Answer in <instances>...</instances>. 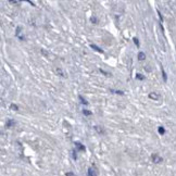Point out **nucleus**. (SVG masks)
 Wrapping results in <instances>:
<instances>
[{"instance_id": "obj_1", "label": "nucleus", "mask_w": 176, "mask_h": 176, "mask_svg": "<svg viewBox=\"0 0 176 176\" xmlns=\"http://www.w3.org/2000/svg\"><path fill=\"white\" fill-rule=\"evenodd\" d=\"M149 98L152 100H159L161 98V96H160V94H158V92H150Z\"/></svg>"}, {"instance_id": "obj_2", "label": "nucleus", "mask_w": 176, "mask_h": 176, "mask_svg": "<svg viewBox=\"0 0 176 176\" xmlns=\"http://www.w3.org/2000/svg\"><path fill=\"white\" fill-rule=\"evenodd\" d=\"M98 173H97V170L95 168H90L88 170V176H97Z\"/></svg>"}, {"instance_id": "obj_3", "label": "nucleus", "mask_w": 176, "mask_h": 176, "mask_svg": "<svg viewBox=\"0 0 176 176\" xmlns=\"http://www.w3.org/2000/svg\"><path fill=\"white\" fill-rule=\"evenodd\" d=\"M152 161L154 163H160V162H162V158H161L160 156H158V154H153Z\"/></svg>"}, {"instance_id": "obj_4", "label": "nucleus", "mask_w": 176, "mask_h": 176, "mask_svg": "<svg viewBox=\"0 0 176 176\" xmlns=\"http://www.w3.org/2000/svg\"><path fill=\"white\" fill-rule=\"evenodd\" d=\"M54 72L57 73L58 75H60V76H62V77H65V76H66V75H65V73L63 72V71H62L61 69H56V70H54Z\"/></svg>"}, {"instance_id": "obj_5", "label": "nucleus", "mask_w": 176, "mask_h": 176, "mask_svg": "<svg viewBox=\"0 0 176 176\" xmlns=\"http://www.w3.org/2000/svg\"><path fill=\"white\" fill-rule=\"evenodd\" d=\"M145 58H146V56H145L144 52H139V54H138V60H139V61L145 60Z\"/></svg>"}, {"instance_id": "obj_6", "label": "nucleus", "mask_w": 176, "mask_h": 176, "mask_svg": "<svg viewBox=\"0 0 176 176\" xmlns=\"http://www.w3.org/2000/svg\"><path fill=\"white\" fill-rule=\"evenodd\" d=\"M95 130L99 133V134H104V130L102 128V127H100V126H95Z\"/></svg>"}, {"instance_id": "obj_7", "label": "nucleus", "mask_w": 176, "mask_h": 176, "mask_svg": "<svg viewBox=\"0 0 176 176\" xmlns=\"http://www.w3.org/2000/svg\"><path fill=\"white\" fill-rule=\"evenodd\" d=\"M90 47H92V49H95V50H96V51H98V52H101V54L103 52V51H102V50L100 49V48H99V47H98V46H96V45H92H92H90Z\"/></svg>"}, {"instance_id": "obj_8", "label": "nucleus", "mask_w": 176, "mask_h": 176, "mask_svg": "<svg viewBox=\"0 0 176 176\" xmlns=\"http://www.w3.org/2000/svg\"><path fill=\"white\" fill-rule=\"evenodd\" d=\"M75 146H76V147H77V148H78L80 150H84V149H85L84 146H82V145L80 144V142H76V144H75Z\"/></svg>"}, {"instance_id": "obj_9", "label": "nucleus", "mask_w": 176, "mask_h": 176, "mask_svg": "<svg viewBox=\"0 0 176 176\" xmlns=\"http://www.w3.org/2000/svg\"><path fill=\"white\" fill-rule=\"evenodd\" d=\"M136 78H137V80H145V76H142V74H136Z\"/></svg>"}, {"instance_id": "obj_10", "label": "nucleus", "mask_w": 176, "mask_h": 176, "mask_svg": "<svg viewBox=\"0 0 176 176\" xmlns=\"http://www.w3.org/2000/svg\"><path fill=\"white\" fill-rule=\"evenodd\" d=\"M78 98H80V102H82V103H84V104H88V102H87V101H86V100H85L84 98H83V97H82V96H80V97H78Z\"/></svg>"}, {"instance_id": "obj_11", "label": "nucleus", "mask_w": 176, "mask_h": 176, "mask_svg": "<svg viewBox=\"0 0 176 176\" xmlns=\"http://www.w3.org/2000/svg\"><path fill=\"white\" fill-rule=\"evenodd\" d=\"M12 109V110H14V111H18V109H19V108H18V106H15V104H11V107H10Z\"/></svg>"}, {"instance_id": "obj_12", "label": "nucleus", "mask_w": 176, "mask_h": 176, "mask_svg": "<svg viewBox=\"0 0 176 176\" xmlns=\"http://www.w3.org/2000/svg\"><path fill=\"white\" fill-rule=\"evenodd\" d=\"M90 21H92V23H94V24H96L97 22H98V20H97L96 18H95V16H92V19H90Z\"/></svg>"}, {"instance_id": "obj_13", "label": "nucleus", "mask_w": 176, "mask_h": 176, "mask_svg": "<svg viewBox=\"0 0 176 176\" xmlns=\"http://www.w3.org/2000/svg\"><path fill=\"white\" fill-rule=\"evenodd\" d=\"M159 133H160V134H164L165 133L164 128H163V127H159Z\"/></svg>"}, {"instance_id": "obj_14", "label": "nucleus", "mask_w": 176, "mask_h": 176, "mask_svg": "<svg viewBox=\"0 0 176 176\" xmlns=\"http://www.w3.org/2000/svg\"><path fill=\"white\" fill-rule=\"evenodd\" d=\"M133 40H134V42H135V45H136V46L137 47H139V42H138V39L136 38V37H135L134 39H133Z\"/></svg>"}, {"instance_id": "obj_15", "label": "nucleus", "mask_w": 176, "mask_h": 176, "mask_svg": "<svg viewBox=\"0 0 176 176\" xmlns=\"http://www.w3.org/2000/svg\"><path fill=\"white\" fill-rule=\"evenodd\" d=\"M83 113H84L85 115H90V114H92V112L88 111V110H84V111H83Z\"/></svg>"}, {"instance_id": "obj_16", "label": "nucleus", "mask_w": 176, "mask_h": 176, "mask_svg": "<svg viewBox=\"0 0 176 176\" xmlns=\"http://www.w3.org/2000/svg\"><path fill=\"white\" fill-rule=\"evenodd\" d=\"M162 75H163V78H164V80H168V78H166V74H165L164 70H163V69H162Z\"/></svg>"}, {"instance_id": "obj_17", "label": "nucleus", "mask_w": 176, "mask_h": 176, "mask_svg": "<svg viewBox=\"0 0 176 176\" xmlns=\"http://www.w3.org/2000/svg\"><path fill=\"white\" fill-rule=\"evenodd\" d=\"M12 124H14V122H13V121H9V122L8 123H7V126H11V125H12Z\"/></svg>"}, {"instance_id": "obj_18", "label": "nucleus", "mask_w": 176, "mask_h": 176, "mask_svg": "<svg viewBox=\"0 0 176 176\" xmlns=\"http://www.w3.org/2000/svg\"><path fill=\"white\" fill-rule=\"evenodd\" d=\"M10 2H11V4H20V1H10Z\"/></svg>"}, {"instance_id": "obj_19", "label": "nucleus", "mask_w": 176, "mask_h": 176, "mask_svg": "<svg viewBox=\"0 0 176 176\" xmlns=\"http://www.w3.org/2000/svg\"><path fill=\"white\" fill-rule=\"evenodd\" d=\"M66 176H74V175H73L72 173H68V174H66Z\"/></svg>"}]
</instances>
